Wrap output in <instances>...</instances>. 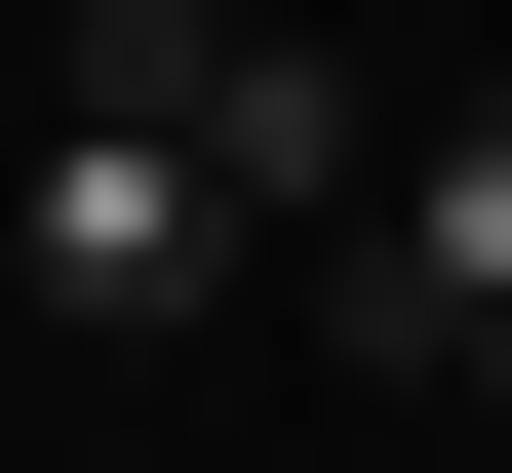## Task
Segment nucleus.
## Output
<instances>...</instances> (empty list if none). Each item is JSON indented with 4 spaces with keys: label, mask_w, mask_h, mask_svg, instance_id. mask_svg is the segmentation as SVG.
<instances>
[{
    "label": "nucleus",
    "mask_w": 512,
    "mask_h": 473,
    "mask_svg": "<svg viewBox=\"0 0 512 473\" xmlns=\"http://www.w3.org/2000/svg\"><path fill=\"white\" fill-rule=\"evenodd\" d=\"M197 79H237V0H79V79H40V316H197L237 276V158H197Z\"/></svg>",
    "instance_id": "obj_1"
},
{
    "label": "nucleus",
    "mask_w": 512,
    "mask_h": 473,
    "mask_svg": "<svg viewBox=\"0 0 512 473\" xmlns=\"http://www.w3.org/2000/svg\"><path fill=\"white\" fill-rule=\"evenodd\" d=\"M316 316L394 355V395H473V355H512V79H434V119H394V198L316 237Z\"/></svg>",
    "instance_id": "obj_2"
},
{
    "label": "nucleus",
    "mask_w": 512,
    "mask_h": 473,
    "mask_svg": "<svg viewBox=\"0 0 512 473\" xmlns=\"http://www.w3.org/2000/svg\"><path fill=\"white\" fill-rule=\"evenodd\" d=\"M197 158H237V237H355V198H394V79L237 0V79H197Z\"/></svg>",
    "instance_id": "obj_3"
},
{
    "label": "nucleus",
    "mask_w": 512,
    "mask_h": 473,
    "mask_svg": "<svg viewBox=\"0 0 512 473\" xmlns=\"http://www.w3.org/2000/svg\"><path fill=\"white\" fill-rule=\"evenodd\" d=\"M473 395H512V355H473Z\"/></svg>",
    "instance_id": "obj_4"
}]
</instances>
